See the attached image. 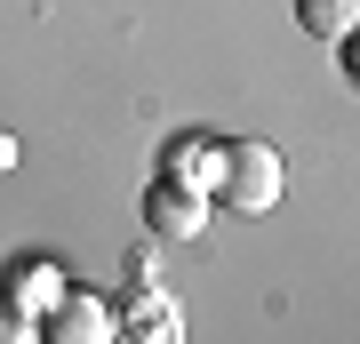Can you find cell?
Instances as JSON below:
<instances>
[{
    "label": "cell",
    "mask_w": 360,
    "mask_h": 344,
    "mask_svg": "<svg viewBox=\"0 0 360 344\" xmlns=\"http://www.w3.org/2000/svg\"><path fill=\"white\" fill-rule=\"evenodd\" d=\"M281 184H288V168H281L272 144H257V136L217 144V184H208V192H217L232 217H264V208H281Z\"/></svg>",
    "instance_id": "cell-1"
},
{
    "label": "cell",
    "mask_w": 360,
    "mask_h": 344,
    "mask_svg": "<svg viewBox=\"0 0 360 344\" xmlns=\"http://www.w3.org/2000/svg\"><path fill=\"white\" fill-rule=\"evenodd\" d=\"M40 336H56V344H104V336H112V312H104V296L65 288L49 312H40Z\"/></svg>",
    "instance_id": "cell-2"
},
{
    "label": "cell",
    "mask_w": 360,
    "mask_h": 344,
    "mask_svg": "<svg viewBox=\"0 0 360 344\" xmlns=\"http://www.w3.org/2000/svg\"><path fill=\"white\" fill-rule=\"evenodd\" d=\"M144 224H153V232H168V241H193V232L208 224V192L176 184V177H160L153 192H144Z\"/></svg>",
    "instance_id": "cell-3"
},
{
    "label": "cell",
    "mask_w": 360,
    "mask_h": 344,
    "mask_svg": "<svg viewBox=\"0 0 360 344\" xmlns=\"http://www.w3.org/2000/svg\"><path fill=\"white\" fill-rule=\"evenodd\" d=\"M112 336H136V344H176V336H184V320H176V305H168V288L153 281L129 312L112 320Z\"/></svg>",
    "instance_id": "cell-4"
},
{
    "label": "cell",
    "mask_w": 360,
    "mask_h": 344,
    "mask_svg": "<svg viewBox=\"0 0 360 344\" xmlns=\"http://www.w3.org/2000/svg\"><path fill=\"white\" fill-rule=\"evenodd\" d=\"M65 288H72V281H65V272L49 265V256H16V265H8V296H16V305H25L32 320L49 312V305H56Z\"/></svg>",
    "instance_id": "cell-5"
},
{
    "label": "cell",
    "mask_w": 360,
    "mask_h": 344,
    "mask_svg": "<svg viewBox=\"0 0 360 344\" xmlns=\"http://www.w3.org/2000/svg\"><path fill=\"white\" fill-rule=\"evenodd\" d=\"M296 25L312 40H336V49H345L352 25H360V0H296Z\"/></svg>",
    "instance_id": "cell-6"
},
{
    "label": "cell",
    "mask_w": 360,
    "mask_h": 344,
    "mask_svg": "<svg viewBox=\"0 0 360 344\" xmlns=\"http://www.w3.org/2000/svg\"><path fill=\"white\" fill-rule=\"evenodd\" d=\"M168 177L193 184V192H208V184H217V144H208V136H176V153H168Z\"/></svg>",
    "instance_id": "cell-7"
},
{
    "label": "cell",
    "mask_w": 360,
    "mask_h": 344,
    "mask_svg": "<svg viewBox=\"0 0 360 344\" xmlns=\"http://www.w3.org/2000/svg\"><path fill=\"white\" fill-rule=\"evenodd\" d=\"M25 336H40V320H32L25 305H16L8 288H0V344H25Z\"/></svg>",
    "instance_id": "cell-8"
},
{
    "label": "cell",
    "mask_w": 360,
    "mask_h": 344,
    "mask_svg": "<svg viewBox=\"0 0 360 344\" xmlns=\"http://www.w3.org/2000/svg\"><path fill=\"white\" fill-rule=\"evenodd\" d=\"M8 160H16V136H0V168H8Z\"/></svg>",
    "instance_id": "cell-9"
}]
</instances>
